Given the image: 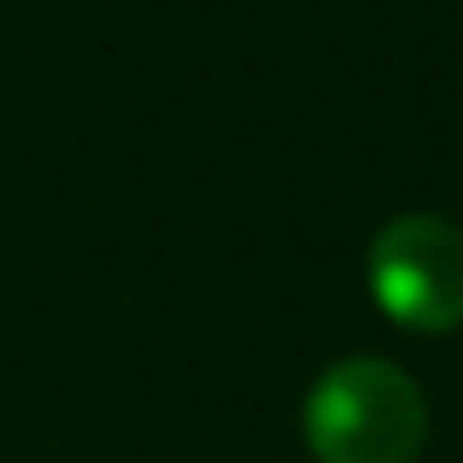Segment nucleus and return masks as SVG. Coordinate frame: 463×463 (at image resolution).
<instances>
[{"label": "nucleus", "instance_id": "nucleus-1", "mask_svg": "<svg viewBox=\"0 0 463 463\" xmlns=\"http://www.w3.org/2000/svg\"><path fill=\"white\" fill-rule=\"evenodd\" d=\"M299 429L317 463H417L429 399L387 358H340L306 393Z\"/></svg>", "mask_w": 463, "mask_h": 463}, {"label": "nucleus", "instance_id": "nucleus-2", "mask_svg": "<svg viewBox=\"0 0 463 463\" xmlns=\"http://www.w3.org/2000/svg\"><path fill=\"white\" fill-rule=\"evenodd\" d=\"M370 294L382 317L417 335H446L463 323V229L411 212L370 241Z\"/></svg>", "mask_w": 463, "mask_h": 463}]
</instances>
